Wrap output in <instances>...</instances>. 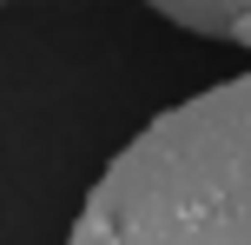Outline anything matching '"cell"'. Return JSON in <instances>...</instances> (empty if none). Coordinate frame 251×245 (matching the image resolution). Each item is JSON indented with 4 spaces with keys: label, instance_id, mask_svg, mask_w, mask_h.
<instances>
[{
    "label": "cell",
    "instance_id": "6da1fadb",
    "mask_svg": "<svg viewBox=\"0 0 251 245\" xmlns=\"http://www.w3.org/2000/svg\"><path fill=\"white\" fill-rule=\"evenodd\" d=\"M66 245H251V73L159 113L100 172Z\"/></svg>",
    "mask_w": 251,
    "mask_h": 245
},
{
    "label": "cell",
    "instance_id": "7a4b0ae2",
    "mask_svg": "<svg viewBox=\"0 0 251 245\" xmlns=\"http://www.w3.org/2000/svg\"><path fill=\"white\" fill-rule=\"evenodd\" d=\"M165 20L192 27V33H225V40H245L251 47V0H212V7H185V0H172V7H159Z\"/></svg>",
    "mask_w": 251,
    "mask_h": 245
}]
</instances>
